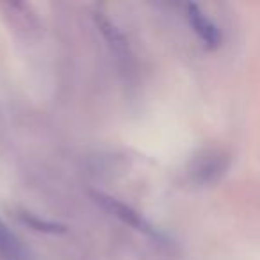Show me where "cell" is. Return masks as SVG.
Returning a JSON list of instances; mask_svg holds the SVG:
<instances>
[{"label": "cell", "mask_w": 260, "mask_h": 260, "mask_svg": "<svg viewBox=\"0 0 260 260\" xmlns=\"http://www.w3.org/2000/svg\"><path fill=\"white\" fill-rule=\"evenodd\" d=\"M94 23H96V27H98V30L102 32V36L105 38L107 45L112 48V52H114L116 55H119V57L128 59L130 57L128 41H126L125 34H123L121 30L116 27V23L111 22V20H109L107 16H105L104 13H100V11L94 13Z\"/></svg>", "instance_id": "3957f363"}, {"label": "cell", "mask_w": 260, "mask_h": 260, "mask_svg": "<svg viewBox=\"0 0 260 260\" xmlns=\"http://www.w3.org/2000/svg\"><path fill=\"white\" fill-rule=\"evenodd\" d=\"M187 20L194 34L203 41L207 48L214 50L221 45V32L216 23L202 11L196 4H187Z\"/></svg>", "instance_id": "7a4b0ae2"}, {"label": "cell", "mask_w": 260, "mask_h": 260, "mask_svg": "<svg viewBox=\"0 0 260 260\" xmlns=\"http://www.w3.org/2000/svg\"><path fill=\"white\" fill-rule=\"evenodd\" d=\"M228 168V160L221 155H214L205 159L198 168H196V178L200 182H214L224 173Z\"/></svg>", "instance_id": "5b68a950"}, {"label": "cell", "mask_w": 260, "mask_h": 260, "mask_svg": "<svg viewBox=\"0 0 260 260\" xmlns=\"http://www.w3.org/2000/svg\"><path fill=\"white\" fill-rule=\"evenodd\" d=\"M20 219L25 224H29L30 228H34V230H38V232H43V234H64L66 232L64 224H59V223L47 221V219H40V217L30 212H22L20 214Z\"/></svg>", "instance_id": "8992f818"}, {"label": "cell", "mask_w": 260, "mask_h": 260, "mask_svg": "<svg viewBox=\"0 0 260 260\" xmlns=\"http://www.w3.org/2000/svg\"><path fill=\"white\" fill-rule=\"evenodd\" d=\"M93 198L105 212L114 216L116 219H119L121 223L128 224L130 228H134V230H138V232H143L145 235H150V237H153V239H159V232H157L155 228H153L152 224L138 212V210H134L130 205L112 198V196L104 194V192H93Z\"/></svg>", "instance_id": "6da1fadb"}, {"label": "cell", "mask_w": 260, "mask_h": 260, "mask_svg": "<svg viewBox=\"0 0 260 260\" xmlns=\"http://www.w3.org/2000/svg\"><path fill=\"white\" fill-rule=\"evenodd\" d=\"M0 260H25V253L16 235L0 219Z\"/></svg>", "instance_id": "277c9868"}]
</instances>
